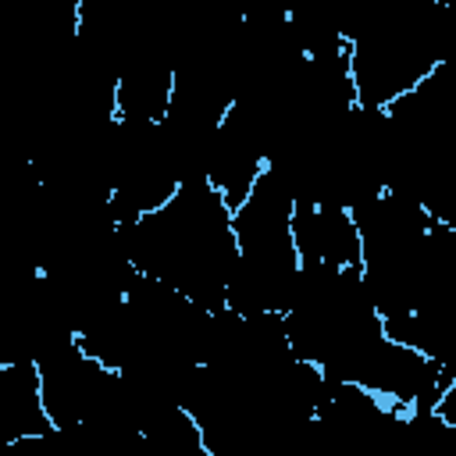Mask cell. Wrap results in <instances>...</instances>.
Returning a JSON list of instances; mask_svg holds the SVG:
<instances>
[{
  "instance_id": "6da1fadb",
  "label": "cell",
  "mask_w": 456,
  "mask_h": 456,
  "mask_svg": "<svg viewBox=\"0 0 456 456\" xmlns=\"http://www.w3.org/2000/svg\"><path fill=\"white\" fill-rule=\"evenodd\" d=\"M128 264L207 310H224L235 274V232L232 207L217 189L196 175L150 214L118 224Z\"/></svg>"
},
{
  "instance_id": "7a4b0ae2",
  "label": "cell",
  "mask_w": 456,
  "mask_h": 456,
  "mask_svg": "<svg viewBox=\"0 0 456 456\" xmlns=\"http://www.w3.org/2000/svg\"><path fill=\"white\" fill-rule=\"evenodd\" d=\"M292 246L303 267H356L360 232L346 203L292 200Z\"/></svg>"
},
{
  "instance_id": "3957f363",
  "label": "cell",
  "mask_w": 456,
  "mask_h": 456,
  "mask_svg": "<svg viewBox=\"0 0 456 456\" xmlns=\"http://www.w3.org/2000/svg\"><path fill=\"white\" fill-rule=\"evenodd\" d=\"M53 435V420L43 403L36 360L0 363V452L32 445Z\"/></svg>"
}]
</instances>
